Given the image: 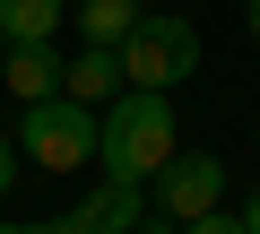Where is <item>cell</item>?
Segmentation results:
<instances>
[{
  "label": "cell",
  "mask_w": 260,
  "mask_h": 234,
  "mask_svg": "<svg viewBox=\"0 0 260 234\" xmlns=\"http://www.w3.org/2000/svg\"><path fill=\"white\" fill-rule=\"evenodd\" d=\"M139 234H182V225H174V217H148V225H139Z\"/></svg>",
  "instance_id": "15"
},
{
  "label": "cell",
  "mask_w": 260,
  "mask_h": 234,
  "mask_svg": "<svg viewBox=\"0 0 260 234\" xmlns=\"http://www.w3.org/2000/svg\"><path fill=\"white\" fill-rule=\"evenodd\" d=\"M243 225H251V234H260V191H251V199H243Z\"/></svg>",
  "instance_id": "14"
},
{
  "label": "cell",
  "mask_w": 260,
  "mask_h": 234,
  "mask_svg": "<svg viewBox=\"0 0 260 234\" xmlns=\"http://www.w3.org/2000/svg\"><path fill=\"white\" fill-rule=\"evenodd\" d=\"M26 234H78V225H70V217H35Z\"/></svg>",
  "instance_id": "12"
},
{
  "label": "cell",
  "mask_w": 260,
  "mask_h": 234,
  "mask_svg": "<svg viewBox=\"0 0 260 234\" xmlns=\"http://www.w3.org/2000/svg\"><path fill=\"white\" fill-rule=\"evenodd\" d=\"M182 234H251V225H243V217H234V208H208V217H191V225H182Z\"/></svg>",
  "instance_id": "10"
},
{
  "label": "cell",
  "mask_w": 260,
  "mask_h": 234,
  "mask_svg": "<svg viewBox=\"0 0 260 234\" xmlns=\"http://www.w3.org/2000/svg\"><path fill=\"white\" fill-rule=\"evenodd\" d=\"M121 87H130V78H121V52H104V44H87V52L61 70V95H78V104H95V113H104Z\"/></svg>",
  "instance_id": "7"
},
{
  "label": "cell",
  "mask_w": 260,
  "mask_h": 234,
  "mask_svg": "<svg viewBox=\"0 0 260 234\" xmlns=\"http://www.w3.org/2000/svg\"><path fill=\"white\" fill-rule=\"evenodd\" d=\"M61 52L52 44H9V61H0V78H9V95L18 104H44V95H61Z\"/></svg>",
  "instance_id": "6"
},
{
  "label": "cell",
  "mask_w": 260,
  "mask_h": 234,
  "mask_svg": "<svg viewBox=\"0 0 260 234\" xmlns=\"http://www.w3.org/2000/svg\"><path fill=\"white\" fill-rule=\"evenodd\" d=\"M191 70H200V26L174 18V9H148L139 35L121 44V78H130V87H148V95H174Z\"/></svg>",
  "instance_id": "3"
},
{
  "label": "cell",
  "mask_w": 260,
  "mask_h": 234,
  "mask_svg": "<svg viewBox=\"0 0 260 234\" xmlns=\"http://www.w3.org/2000/svg\"><path fill=\"white\" fill-rule=\"evenodd\" d=\"M243 35H251V44H260V0H243Z\"/></svg>",
  "instance_id": "13"
},
{
  "label": "cell",
  "mask_w": 260,
  "mask_h": 234,
  "mask_svg": "<svg viewBox=\"0 0 260 234\" xmlns=\"http://www.w3.org/2000/svg\"><path fill=\"white\" fill-rule=\"evenodd\" d=\"M148 182H95L78 208H70V225L78 234H139L148 225V199H139Z\"/></svg>",
  "instance_id": "5"
},
{
  "label": "cell",
  "mask_w": 260,
  "mask_h": 234,
  "mask_svg": "<svg viewBox=\"0 0 260 234\" xmlns=\"http://www.w3.org/2000/svg\"><path fill=\"white\" fill-rule=\"evenodd\" d=\"M70 0H0V26H9V44H52Z\"/></svg>",
  "instance_id": "9"
},
{
  "label": "cell",
  "mask_w": 260,
  "mask_h": 234,
  "mask_svg": "<svg viewBox=\"0 0 260 234\" xmlns=\"http://www.w3.org/2000/svg\"><path fill=\"white\" fill-rule=\"evenodd\" d=\"M0 61H9V26H0Z\"/></svg>",
  "instance_id": "17"
},
{
  "label": "cell",
  "mask_w": 260,
  "mask_h": 234,
  "mask_svg": "<svg viewBox=\"0 0 260 234\" xmlns=\"http://www.w3.org/2000/svg\"><path fill=\"white\" fill-rule=\"evenodd\" d=\"M148 191H156V217L191 225V217L225 208V156H208V148H174V165H165Z\"/></svg>",
  "instance_id": "4"
},
{
  "label": "cell",
  "mask_w": 260,
  "mask_h": 234,
  "mask_svg": "<svg viewBox=\"0 0 260 234\" xmlns=\"http://www.w3.org/2000/svg\"><path fill=\"white\" fill-rule=\"evenodd\" d=\"M139 18H148L139 0H78V35L104 44V52H121L130 35H139Z\"/></svg>",
  "instance_id": "8"
},
{
  "label": "cell",
  "mask_w": 260,
  "mask_h": 234,
  "mask_svg": "<svg viewBox=\"0 0 260 234\" xmlns=\"http://www.w3.org/2000/svg\"><path fill=\"white\" fill-rule=\"evenodd\" d=\"M0 234H26V217H0Z\"/></svg>",
  "instance_id": "16"
},
{
  "label": "cell",
  "mask_w": 260,
  "mask_h": 234,
  "mask_svg": "<svg viewBox=\"0 0 260 234\" xmlns=\"http://www.w3.org/2000/svg\"><path fill=\"white\" fill-rule=\"evenodd\" d=\"M95 148H104V113L78 95H44L18 113V156H35L44 174H78V165H95Z\"/></svg>",
  "instance_id": "2"
},
{
  "label": "cell",
  "mask_w": 260,
  "mask_h": 234,
  "mask_svg": "<svg viewBox=\"0 0 260 234\" xmlns=\"http://www.w3.org/2000/svg\"><path fill=\"white\" fill-rule=\"evenodd\" d=\"M9 182H18V148L0 139V199H9Z\"/></svg>",
  "instance_id": "11"
},
{
  "label": "cell",
  "mask_w": 260,
  "mask_h": 234,
  "mask_svg": "<svg viewBox=\"0 0 260 234\" xmlns=\"http://www.w3.org/2000/svg\"><path fill=\"white\" fill-rule=\"evenodd\" d=\"M104 182H156L174 165V95H148V87H121L104 104V148H95Z\"/></svg>",
  "instance_id": "1"
}]
</instances>
